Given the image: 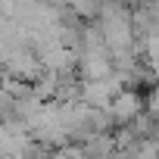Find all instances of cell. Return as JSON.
Returning <instances> with one entry per match:
<instances>
[{"instance_id": "1", "label": "cell", "mask_w": 159, "mask_h": 159, "mask_svg": "<svg viewBox=\"0 0 159 159\" xmlns=\"http://www.w3.org/2000/svg\"><path fill=\"white\" fill-rule=\"evenodd\" d=\"M109 119L122 128V125H131L134 119H140L143 116V97L134 91V88H125V91H119L116 97H112V103H109Z\"/></svg>"}]
</instances>
